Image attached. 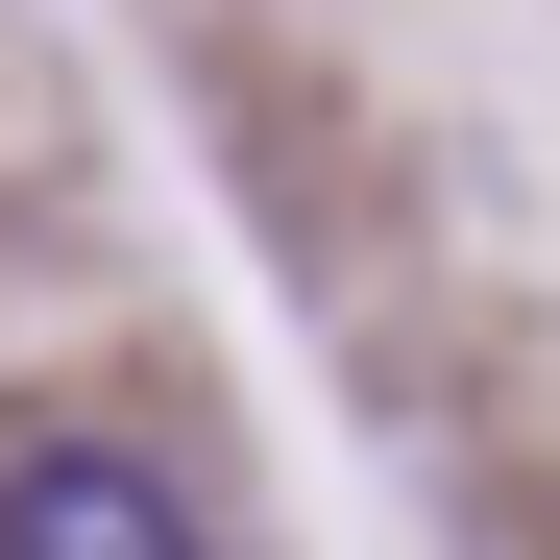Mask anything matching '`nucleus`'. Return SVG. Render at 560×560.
<instances>
[{
  "label": "nucleus",
  "instance_id": "nucleus-1",
  "mask_svg": "<svg viewBox=\"0 0 560 560\" xmlns=\"http://www.w3.org/2000/svg\"><path fill=\"white\" fill-rule=\"evenodd\" d=\"M0 560H220V536L147 439H25L0 463Z\"/></svg>",
  "mask_w": 560,
  "mask_h": 560
}]
</instances>
